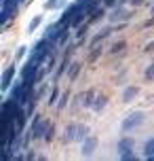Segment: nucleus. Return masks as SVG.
<instances>
[{
  "mask_svg": "<svg viewBox=\"0 0 154 161\" xmlns=\"http://www.w3.org/2000/svg\"><path fill=\"white\" fill-rule=\"evenodd\" d=\"M144 119H146L144 113H131L129 117H125V121H122V131H133L137 125L144 123Z\"/></svg>",
  "mask_w": 154,
  "mask_h": 161,
  "instance_id": "f257e3e1",
  "label": "nucleus"
},
{
  "mask_svg": "<svg viewBox=\"0 0 154 161\" xmlns=\"http://www.w3.org/2000/svg\"><path fill=\"white\" fill-rule=\"evenodd\" d=\"M34 76H36V59H32L30 64L25 66L23 74H21V80H23V83H32Z\"/></svg>",
  "mask_w": 154,
  "mask_h": 161,
  "instance_id": "f03ea898",
  "label": "nucleus"
},
{
  "mask_svg": "<svg viewBox=\"0 0 154 161\" xmlns=\"http://www.w3.org/2000/svg\"><path fill=\"white\" fill-rule=\"evenodd\" d=\"M95 148H97V138H87L85 144H82V155L91 157V155L95 153Z\"/></svg>",
  "mask_w": 154,
  "mask_h": 161,
  "instance_id": "7ed1b4c3",
  "label": "nucleus"
},
{
  "mask_svg": "<svg viewBox=\"0 0 154 161\" xmlns=\"http://www.w3.org/2000/svg\"><path fill=\"white\" fill-rule=\"evenodd\" d=\"M129 17H131V13L127 8H116L112 15H110V21H112V24H118V21H127Z\"/></svg>",
  "mask_w": 154,
  "mask_h": 161,
  "instance_id": "20e7f679",
  "label": "nucleus"
},
{
  "mask_svg": "<svg viewBox=\"0 0 154 161\" xmlns=\"http://www.w3.org/2000/svg\"><path fill=\"white\" fill-rule=\"evenodd\" d=\"M139 93V89L137 87H127L125 91H122V102L127 104V102H133V97Z\"/></svg>",
  "mask_w": 154,
  "mask_h": 161,
  "instance_id": "39448f33",
  "label": "nucleus"
},
{
  "mask_svg": "<svg viewBox=\"0 0 154 161\" xmlns=\"http://www.w3.org/2000/svg\"><path fill=\"white\" fill-rule=\"evenodd\" d=\"M110 34H112V28H104V30H99V32L95 34V36H93V40H91V45H93V47H95V45H97L99 40L108 38V36H110Z\"/></svg>",
  "mask_w": 154,
  "mask_h": 161,
  "instance_id": "423d86ee",
  "label": "nucleus"
},
{
  "mask_svg": "<svg viewBox=\"0 0 154 161\" xmlns=\"http://www.w3.org/2000/svg\"><path fill=\"white\" fill-rule=\"evenodd\" d=\"M13 74H15V68H13V66H8L7 72L2 74V89H7L8 85H11V80H13Z\"/></svg>",
  "mask_w": 154,
  "mask_h": 161,
  "instance_id": "0eeeda50",
  "label": "nucleus"
},
{
  "mask_svg": "<svg viewBox=\"0 0 154 161\" xmlns=\"http://www.w3.org/2000/svg\"><path fill=\"white\" fill-rule=\"evenodd\" d=\"M47 125H49L47 121H42V123H38V121H36V123H34V129H32V136H34V138H40L42 134H44Z\"/></svg>",
  "mask_w": 154,
  "mask_h": 161,
  "instance_id": "6e6552de",
  "label": "nucleus"
},
{
  "mask_svg": "<svg viewBox=\"0 0 154 161\" xmlns=\"http://www.w3.org/2000/svg\"><path fill=\"white\" fill-rule=\"evenodd\" d=\"M105 102H108V97L105 96H97L95 100H93V110H104V106H105Z\"/></svg>",
  "mask_w": 154,
  "mask_h": 161,
  "instance_id": "1a4fd4ad",
  "label": "nucleus"
},
{
  "mask_svg": "<svg viewBox=\"0 0 154 161\" xmlns=\"http://www.w3.org/2000/svg\"><path fill=\"white\" fill-rule=\"evenodd\" d=\"M87 131H89V129L85 127V125H78V127H76V138H74V140H87Z\"/></svg>",
  "mask_w": 154,
  "mask_h": 161,
  "instance_id": "9d476101",
  "label": "nucleus"
},
{
  "mask_svg": "<svg viewBox=\"0 0 154 161\" xmlns=\"http://www.w3.org/2000/svg\"><path fill=\"white\" fill-rule=\"evenodd\" d=\"M144 153H146L148 157H152V155H154V138L146 142V146H144Z\"/></svg>",
  "mask_w": 154,
  "mask_h": 161,
  "instance_id": "9b49d317",
  "label": "nucleus"
},
{
  "mask_svg": "<svg viewBox=\"0 0 154 161\" xmlns=\"http://www.w3.org/2000/svg\"><path fill=\"white\" fill-rule=\"evenodd\" d=\"M38 25H40V15H36L32 21H30V25H28V32H34V30H36Z\"/></svg>",
  "mask_w": 154,
  "mask_h": 161,
  "instance_id": "f8f14e48",
  "label": "nucleus"
},
{
  "mask_svg": "<svg viewBox=\"0 0 154 161\" xmlns=\"http://www.w3.org/2000/svg\"><path fill=\"white\" fill-rule=\"evenodd\" d=\"M125 47H127V45H125V40H118L116 45H112V49H110V53H118V51H122Z\"/></svg>",
  "mask_w": 154,
  "mask_h": 161,
  "instance_id": "ddd939ff",
  "label": "nucleus"
},
{
  "mask_svg": "<svg viewBox=\"0 0 154 161\" xmlns=\"http://www.w3.org/2000/svg\"><path fill=\"white\" fill-rule=\"evenodd\" d=\"M144 76H146V80H154V64H152V66H148V68H146V72H144Z\"/></svg>",
  "mask_w": 154,
  "mask_h": 161,
  "instance_id": "4468645a",
  "label": "nucleus"
},
{
  "mask_svg": "<svg viewBox=\"0 0 154 161\" xmlns=\"http://www.w3.org/2000/svg\"><path fill=\"white\" fill-rule=\"evenodd\" d=\"M101 15H104V11H101V8L93 11V15H91V21H97V19H101Z\"/></svg>",
  "mask_w": 154,
  "mask_h": 161,
  "instance_id": "2eb2a0df",
  "label": "nucleus"
},
{
  "mask_svg": "<svg viewBox=\"0 0 154 161\" xmlns=\"http://www.w3.org/2000/svg\"><path fill=\"white\" fill-rule=\"evenodd\" d=\"M78 70H80V68H78V64H72V68H70V79H74V76L78 74Z\"/></svg>",
  "mask_w": 154,
  "mask_h": 161,
  "instance_id": "dca6fc26",
  "label": "nucleus"
},
{
  "mask_svg": "<svg viewBox=\"0 0 154 161\" xmlns=\"http://www.w3.org/2000/svg\"><path fill=\"white\" fill-rule=\"evenodd\" d=\"M61 4V0H49L47 2V8H55V7H59Z\"/></svg>",
  "mask_w": 154,
  "mask_h": 161,
  "instance_id": "f3484780",
  "label": "nucleus"
},
{
  "mask_svg": "<svg viewBox=\"0 0 154 161\" xmlns=\"http://www.w3.org/2000/svg\"><path fill=\"white\" fill-rule=\"evenodd\" d=\"M99 57V49H95V51H93V55H91V59H97Z\"/></svg>",
  "mask_w": 154,
  "mask_h": 161,
  "instance_id": "a211bd4d",
  "label": "nucleus"
},
{
  "mask_svg": "<svg viewBox=\"0 0 154 161\" xmlns=\"http://www.w3.org/2000/svg\"><path fill=\"white\" fill-rule=\"evenodd\" d=\"M25 55V47H21V49H19V53H17V57H23Z\"/></svg>",
  "mask_w": 154,
  "mask_h": 161,
  "instance_id": "6ab92c4d",
  "label": "nucleus"
},
{
  "mask_svg": "<svg viewBox=\"0 0 154 161\" xmlns=\"http://www.w3.org/2000/svg\"><path fill=\"white\" fill-rule=\"evenodd\" d=\"M150 51H154V42H150V45L146 47V53H150Z\"/></svg>",
  "mask_w": 154,
  "mask_h": 161,
  "instance_id": "aec40b11",
  "label": "nucleus"
},
{
  "mask_svg": "<svg viewBox=\"0 0 154 161\" xmlns=\"http://www.w3.org/2000/svg\"><path fill=\"white\" fill-rule=\"evenodd\" d=\"M141 2H144V0H131V4H133V7H137V4H141Z\"/></svg>",
  "mask_w": 154,
  "mask_h": 161,
  "instance_id": "412c9836",
  "label": "nucleus"
},
{
  "mask_svg": "<svg viewBox=\"0 0 154 161\" xmlns=\"http://www.w3.org/2000/svg\"><path fill=\"white\" fill-rule=\"evenodd\" d=\"M152 13H154V7H152Z\"/></svg>",
  "mask_w": 154,
  "mask_h": 161,
  "instance_id": "4be33fe9",
  "label": "nucleus"
}]
</instances>
